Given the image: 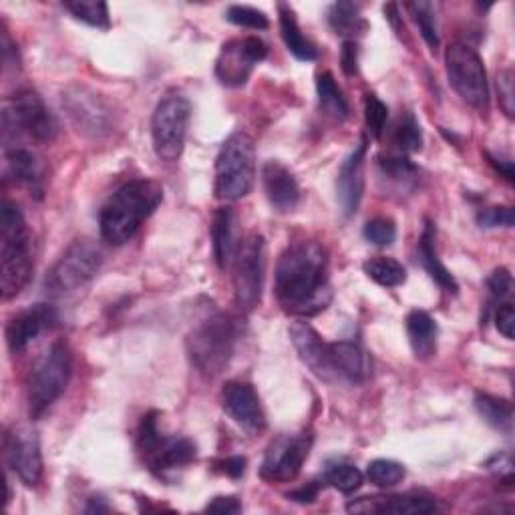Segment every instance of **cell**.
<instances>
[{
  "label": "cell",
  "mask_w": 515,
  "mask_h": 515,
  "mask_svg": "<svg viewBox=\"0 0 515 515\" xmlns=\"http://www.w3.org/2000/svg\"><path fill=\"white\" fill-rule=\"evenodd\" d=\"M405 9L411 13L413 21L417 23L425 43L429 45L431 51L439 49V33H437V19H435V11L433 5L429 3H409L405 5Z\"/></svg>",
  "instance_id": "obj_37"
},
{
  "label": "cell",
  "mask_w": 515,
  "mask_h": 515,
  "mask_svg": "<svg viewBox=\"0 0 515 515\" xmlns=\"http://www.w3.org/2000/svg\"><path fill=\"white\" fill-rule=\"evenodd\" d=\"M73 375V357L65 342H55L33 365L27 377V403L31 419L43 417L65 393Z\"/></svg>",
  "instance_id": "obj_6"
},
{
  "label": "cell",
  "mask_w": 515,
  "mask_h": 515,
  "mask_svg": "<svg viewBox=\"0 0 515 515\" xmlns=\"http://www.w3.org/2000/svg\"><path fill=\"white\" fill-rule=\"evenodd\" d=\"M226 19L236 25V27H244V29H254V31H264L268 29V17L252 7H244V5H232L226 11Z\"/></svg>",
  "instance_id": "obj_40"
},
{
  "label": "cell",
  "mask_w": 515,
  "mask_h": 515,
  "mask_svg": "<svg viewBox=\"0 0 515 515\" xmlns=\"http://www.w3.org/2000/svg\"><path fill=\"white\" fill-rule=\"evenodd\" d=\"M379 165L383 169V174L393 180V182H399V184H405L409 180H415L417 176V167L411 163V159L397 151V153H387V155H381L379 157Z\"/></svg>",
  "instance_id": "obj_38"
},
{
  "label": "cell",
  "mask_w": 515,
  "mask_h": 515,
  "mask_svg": "<svg viewBox=\"0 0 515 515\" xmlns=\"http://www.w3.org/2000/svg\"><path fill=\"white\" fill-rule=\"evenodd\" d=\"M365 274L377 282L383 288H397L401 284H405L407 280V270L401 262H397L395 258H385V256H377L365 262Z\"/></svg>",
  "instance_id": "obj_32"
},
{
  "label": "cell",
  "mask_w": 515,
  "mask_h": 515,
  "mask_svg": "<svg viewBox=\"0 0 515 515\" xmlns=\"http://www.w3.org/2000/svg\"><path fill=\"white\" fill-rule=\"evenodd\" d=\"M63 109L83 135L103 137L113 129V113L109 105L87 87L73 85L63 91Z\"/></svg>",
  "instance_id": "obj_14"
},
{
  "label": "cell",
  "mask_w": 515,
  "mask_h": 515,
  "mask_svg": "<svg viewBox=\"0 0 515 515\" xmlns=\"http://www.w3.org/2000/svg\"><path fill=\"white\" fill-rule=\"evenodd\" d=\"M7 174L35 196H43V167L31 149L17 145L7 149Z\"/></svg>",
  "instance_id": "obj_24"
},
{
  "label": "cell",
  "mask_w": 515,
  "mask_h": 515,
  "mask_svg": "<svg viewBox=\"0 0 515 515\" xmlns=\"http://www.w3.org/2000/svg\"><path fill=\"white\" fill-rule=\"evenodd\" d=\"M419 260L423 264V268L427 270V274L447 292L451 294H457L459 292V284L457 280L453 278V274L445 268V264L439 260V254H437V244H435V226L431 222L425 224V230L421 234V240H419Z\"/></svg>",
  "instance_id": "obj_27"
},
{
  "label": "cell",
  "mask_w": 515,
  "mask_h": 515,
  "mask_svg": "<svg viewBox=\"0 0 515 515\" xmlns=\"http://www.w3.org/2000/svg\"><path fill=\"white\" fill-rule=\"evenodd\" d=\"M63 9L67 13L73 15V19L95 27V29H109L111 21H109V9L105 3H63Z\"/></svg>",
  "instance_id": "obj_36"
},
{
  "label": "cell",
  "mask_w": 515,
  "mask_h": 515,
  "mask_svg": "<svg viewBox=\"0 0 515 515\" xmlns=\"http://www.w3.org/2000/svg\"><path fill=\"white\" fill-rule=\"evenodd\" d=\"M495 326L505 338H509V340L513 338V334H515V308H513V304L505 302V304L499 306V310L495 314Z\"/></svg>",
  "instance_id": "obj_46"
},
{
  "label": "cell",
  "mask_w": 515,
  "mask_h": 515,
  "mask_svg": "<svg viewBox=\"0 0 515 515\" xmlns=\"http://www.w3.org/2000/svg\"><path fill=\"white\" fill-rule=\"evenodd\" d=\"M355 513H393V515H427L439 509L437 501L419 493H397V495H373L351 501L347 505Z\"/></svg>",
  "instance_id": "obj_20"
},
{
  "label": "cell",
  "mask_w": 515,
  "mask_h": 515,
  "mask_svg": "<svg viewBox=\"0 0 515 515\" xmlns=\"http://www.w3.org/2000/svg\"><path fill=\"white\" fill-rule=\"evenodd\" d=\"M322 481L334 489H338L340 493L351 495L357 489H361L365 475L361 473V469L353 463L347 461H336V463H328Z\"/></svg>",
  "instance_id": "obj_33"
},
{
  "label": "cell",
  "mask_w": 515,
  "mask_h": 515,
  "mask_svg": "<svg viewBox=\"0 0 515 515\" xmlns=\"http://www.w3.org/2000/svg\"><path fill=\"white\" fill-rule=\"evenodd\" d=\"M268 57V45L258 37L228 41L216 61V77L224 87H244L258 63Z\"/></svg>",
  "instance_id": "obj_13"
},
{
  "label": "cell",
  "mask_w": 515,
  "mask_h": 515,
  "mask_svg": "<svg viewBox=\"0 0 515 515\" xmlns=\"http://www.w3.org/2000/svg\"><path fill=\"white\" fill-rule=\"evenodd\" d=\"M280 33H282V39L286 43V49L298 61H316L318 59L316 45L302 35L292 9L286 7V5H280Z\"/></svg>",
  "instance_id": "obj_28"
},
{
  "label": "cell",
  "mask_w": 515,
  "mask_h": 515,
  "mask_svg": "<svg viewBox=\"0 0 515 515\" xmlns=\"http://www.w3.org/2000/svg\"><path fill=\"white\" fill-rule=\"evenodd\" d=\"M147 467L155 473V475H165L169 471H178L188 467L196 455L198 449L194 445V441L186 439V437H159L157 443L147 449L145 453H141Z\"/></svg>",
  "instance_id": "obj_21"
},
{
  "label": "cell",
  "mask_w": 515,
  "mask_h": 515,
  "mask_svg": "<svg viewBox=\"0 0 515 515\" xmlns=\"http://www.w3.org/2000/svg\"><path fill=\"white\" fill-rule=\"evenodd\" d=\"M497 91H499V103L507 117H513V73L511 69H503L497 75Z\"/></svg>",
  "instance_id": "obj_44"
},
{
  "label": "cell",
  "mask_w": 515,
  "mask_h": 515,
  "mask_svg": "<svg viewBox=\"0 0 515 515\" xmlns=\"http://www.w3.org/2000/svg\"><path fill=\"white\" fill-rule=\"evenodd\" d=\"M312 447L310 433L280 435L276 437L264 455L260 475L270 483H288L298 477L304 461L308 459Z\"/></svg>",
  "instance_id": "obj_12"
},
{
  "label": "cell",
  "mask_w": 515,
  "mask_h": 515,
  "mask_svg": "<svg viewBox=\"0 0 515 515\" xmlns=\"http://www.w3.org/2000/svg\"><path fill=\"white\" fill-rule=\"evenodd\" d=\"M407 334L411 349L419 361H429L437 353L439 326L425 310H413L407 316Z\"/></svg>",
  "instance_id": "obj_26"
},
{
  "label": "cell",
  "mask_w": 515,
  "mask_h": 515,
  "mask_svg": "<svg viewBox=\"0 0 515 515\" xmlns=\"http://www.w3.org/2000/svg\"><path fill=\"white\" fill-rule=\"evenodd\" d=\"M365 159H367V141H361L359 147L342 161L336 178V198L345 212V216L357 214L363 194H365Z\"/></svg>",
  "instance_id": "obj_19"
},
{
  "label": "cell",
  "mask_w": 515,
  "mask_h": 515,
  "mask_svg": "<svg viewBox=\"0 0 515 515\" xmlns=\"http://www.w3.org/2000/svg\"><path fill=\"white\" fill-rule=\"evenodd\" d=\"M5 141L27 135L35 141L49 143L59 135V121L33 89H21L7 99L3 109Z\"/></svg>",
  "instance_id": "obj_7"
},
{
  "label": "cell",
  "mask_w": 515,
  "mask_h": 515,
  "mask_svg": "<svg viewBox=\"0 0 515 515\" xmlns=\"http://www.w3.org/2000/svg\"><path fill=\"white\" fill-rule=\"evenodd\" d=\"M389 121V109L387 105L373 93L367 95L365 99V123L369 129V135L375 139H381L385 127Z\"/></svg>",
  "instance_id": "obj_39"
},
{
  "label": "cell",
  "mask_w": 515,
  "mask_h": 515,
  "mask_svg": "<svg viewBox=\"0 0 515 515\" xmlns=\"http://www.w3.org/2000/svg\"><path fill=\"white\" fill-rule=\"evenodd\" d=\"M212 246H214V258L216 264L226 270L232 266L238 242H236V214L232 208H220L214 214L212 222Z\"/></svg>",
  "instance_id": "obj_25"
},
{
  "label": "cell",
  "mask_w": 515,
  "mask_h": 515,
  "mask_svg": "<svg viewBox=\"0 0 515 515\" xmlns=\"http://www.w3.org/2000/svg\"><path fill=\"white\" fill-rule=\"evenodd\" d=\"M328 23L336 35L347 37V41H355V37L365 35L367 31L361 7L355 3H334L328 11Z\"/></svg>",
  "instance_id": "obj_29"
},
{
  "label": "cell",
  "mask_w": 515,
  "mask_h": 515,
  "mask_svg": "<svg viewBox=\"0 0 515 515\" xmlns=\"http://www.w3.org/2000/svg\"><path fill=\"white\" fill-rule=\"evenodd\" d=\"M218 465H220V471H222V473H226L228 477L238 479V477H242V475L246 473V465H248V461H246V457L234 455V457H228V459L220 461Z\"/></svg>",
  "instance_id": "obj_48"
},
{
  "label": "cell",
  "mask_w": 515,
  "mask_h": 515,
  "mask_svg": "<svg viewBox=\"0 0 515 515\" xmlns=\"http://www.w3.org/2000/svg\"><path fill=\"white\" fill-rule=\"evenodd\" d=\"M385 15L391 21V25L399 31V7L397 5H385Z\"/></svg>",
  "instance_id": "obj_52"
},
{
  "label": "cell",
  "mask_w": 515,
  "mask_h": 515,
  "mask_svg": "<svg viewBox=\"0 0 515 515\" xmlns=\"http://www.w3.org/2000/svg\"><path fill=\"white\" fill-rule=\"evenodd\" d=\"M103 252L93 240H75L51 268L45 288L51 296H63L85 286L101 268Z\"/></svg>",
  "instance_id": "obj_10"
},
{
  "label": "cell",
  "mask_w": 515,
  "mask_h": 515,
  "mask_svg": "<svg viewBox=\"0 0 515 515\" xmlns=\"http://www.w3.org/2000/svg\"><path fill=\"white\" fill-rule=\"evenodd\" d=\"M224 411L248 433L266 429V415L258 393L244 381H228L222 389Z\"/></svg>",
  "instance_id": "obj_16"
},
{
  "label": "cell",
  "mask_w": 515,
  "mask_h": 515,
  "mask_svg": "<svg viewBox=\"0 0 515 515\" xmlns=\"http://www.w3.org/2000/svg\"><path fill=\"white\" fill-rule=\"evenodd\" d=\"M330 383L363 385L371 375V363L361 345L349 340L328 342Z\"/></svg>",
  "instance_id": "obj_17"
},
{
  "label": "cell",
  "mask_w": 515,
  "mask_h": 515,
  "mask_svg": "<svg viewBox=\"0 0 515 515\" xmlns=\"http://www.w3.org/2000/svg\"><path fill=\"white\" fill-rule=\"evenodd\" d=\"M5 459L11 471L27 485L37 487L43 479V453L37 431L15 427L5 435Z\"/></svg>",
  "instance_id": "obj_15"
},
{
  "label": "cell",
  "mask_w": 515,
  "mask_h": 515,
  "mask_svg": "<svg viewBox=\"0 0 515 515\" xmlns=\"http://www.w3.org/2000/svg\"><path fill=\"white\" fill-rule=\"evenodd\" d=\"M340 65L349 77L359 73V45L357 41H345L340 51Z\"/></svg>",
  "instance_id": "obj_45"
},
{
  "label": "cell",
  "mask_w": 515,
  "mask_h": 515,
  "mask_svg": "<svg viewBox=\"0 0 515 515\" xmlns=\"http://www.w3.org/2000/svg\"><path fill=\"white\" fill-rule=\"evenodd\" d=\"M363 234L371 244L387 248L397 240V226L391 218H373L367 222Z\"/></svg>",
  "instance_id": "obj_41"
},
{
  "label": "cell",
  "mask_w": 515,
  "mask_h": 515,
  "mask_svg": "<svg viewBox=\"0 0 515 515\" xmlns=\"http://www.w3.org/2000/svg\"><path fill=\"white\" fill-rule=\"evenodd\" d=\"M475 409L477 413L483 417V421L487 425H491L493 429L499 431H511L513 425V407L507 399L501 397H493V395H485L479 393L475 397Z\"/></svg>",
  "instance_id": "obj_31"
},
{
  "label": "cell",
  "mask_w": 515,
  "mask_h": 515,
  "mask_svg": "<svg viewBox=\"0 0 515 515\" xmlns=\"http://www.w3.org/2000/svg\"><path fill=\"white\" fill-rule=\"evenodd\" d=\"M292 345L300 357V361L320 379L330 383L328 371V342L320 338V334L304 320L294 322L288 328Z\"/></svg>",
  "instance_id": "obj_22"
},
{
  "label": "cell",
  "mask_w": 515,
  "mask_h": 515,
  "mask_svg": "<svg viewBox=\"0 0 515 515\" xmlns=\"http://www.w3.org/2000/svg\"><path fill=\"white\" fill-rule=\"evenodd\" d=\"M161 200L163 190L153 180H131L123 184L101 208V238L113 246L129 242L141 224L157 210Z\"/></svg>",
  "instance_id": "obj_2"
},
{
  "label": "cell",
  "mask_w": 515,
  "mask_h": 515,
  "mask_svg": "<svg viewBox=\"0 0 515 515\" xmlns=\"http://www.w3.org/2000/svg\"><path fill=\"white\" fill-rule=\"evenodd\" d=\"M262 184H264L266 198L276 212L288 214L296 210L300 202V186L286 165H282L280 161L264 163Z\"/></svg>",
  "instance_id": "obj_23"
},
{
  "label": "cell",
  "mask_w": 515,
  "mask_h": 515,
  "mask_svg": "<svg viewBox=\"0 0 515 515\" xmlns=\"http://www.w3.org/2000/svg\"><path fill=\"white\" fill-rule=\"evenodd\" d=\"M316 93H318V101L322 111L332 117L334 121H345L351 113L349 103L342 95L340 87L336 85L334 77L330 73H320L316 79Z\"/></svg>",
  "instance_id": "obj_30"
},
{
  "label": "cell",
  "mask_w": 515,
  "mask_h": 515,
  "mask_svg": "<svg viewBox=\"0 0 515 515\" xmlns=\"http://www.w3.org/2000/svg\"><path fill=\"white\" fill-rule=\"evenodd\" d=\"M206 511H214V513H240L242 511V503L232 497V495H222V497H214L208 505Z\"/></svg>",
  "instance_id": "obj_47"
},
{
  "label": "cell",
  "mask_w": 515,
  "mask_h": 515,
  "mask_svg": "<svg viewBox=\"0 0 515 515\" xmlns=\"http://www.w3.org/2000/svg\"><path fill=\"white\" fill-rule=\"evenodd\" d=\"M85 511L87 513H101V511H109V505L107 503H103V499L101 497H91L89 499V505L85 507Z\"/></svg>",
  "instance_id": "obj_51"
},
{
  "label": "cell",
  "mask_w": 515,
  "mask_h": 515,
  "mask_svg": "<svg viewBox=\"0 0 515 515\" xmlns=\"http://www.w3.org/2000/svg\"><path fill=\"white\" fill-rule=\"evenodd\" d=\"M57 322L59 314L51 304H35L17 314L7 324V345L11 353H25L33 340H37L45 330H51Z\"/></svg>",
  "instance_id": "obj_18"
},
{
  "label": "cell",
  "mask_w": 515,
  "mask_h": 515,
  "mask_svg": "<svg viewBox=\"0 0 515 515\" xmlns=\"http://www.w3.org/2000/svg\"><path fill=\"white\" fill-rule=\"evenodd\" d=\"M266 276V242L260 234L248 236L234 258V294L244 312L258 308Z\"/></svg>",
  "instance_id": "obj_11"
},
{
  "label": "cell",
  "mask_w": 515,
  "mask_h": 515,
  "mask_svg": "<svg viewBox=\"0 0 515 515\" xmlns=\"http://www.w3.org/2000/svg\"><path fill=\"white\" fill-rule=\"evenodd\" d=\"M240 336L242 322L234 314L218 312L202 320L188 338V355L194 369L206 379L218 377L232 361Z\"/></svg>",
  "instance_id": "obj_4"
},
{
  "label": "cell",
  "mask_w": 515,
  "mask_h": 515,
  "mask_svg": "<svg viewBox=\"0 0 515 515\" xmlns=\"http://www.w3.org/2000/svg\"><path fill=\"white\" fill-rule=\"evenodd\" d=\"M318 491H320V485L316 481L304 485V487H298L294 491H290L286 497L290 501H296V503H314L316 497H318Z\"/></svg>",
  "instance_id": "obj_49"
},
{
  "label": "cell",
  "mask_w": 515,
  "mask_h": 515,
  "mask_svg": "<svg viewBox=\"0 0 515 515\" xmlns=\"http://www.w3.org/2000/svg\"><path fill=\"white\" fill-rule=\"evenodd\" d=\"M393 141L399 147V151L405 153V155L421 151V147H423V131H421V125H419L417 117L411 111H407V113H403L399 117L395 133H393Z\"/></svg>",
  "instance_id": "obj_34"
},
{
  "label": "cell",
  "mask_w": 515,
  "mask_h": 515,
  "mask_svg": "<svg viewBox=\"0 0 515 515\" xmlns=\"http://www.w3.org/2000/svg\"><path fill=\"white\" fill-rule=\"evenodd\" d=\"M276 298L282 310L296 318H310L328 308V254L320 244L304 240L282 252L276 266Z\"/></svg>",
  "instance_id": "obj_1"
},
{
  "label": "cell",
  "mask_w": 515,
  "mask_h": 515,
  "mask_svg": "<svg viewBox=\"0 0 515 515\" xmlns=\"http://www.w3.org/2000/svg\"><path fill=\"white\" fill-rule=\"evenodd\" d=\"M405 475H407L405 465L399 461H393V459H375L367 467L369 481L383 489L399 485L405 479Z\"/></svg>",
  "instance_id": "obj_35"
},
{
  "label": "cell",
  "mask_w": 515,
  "mask_h": 515,
  "mask_svg": "<svg viewBox=\"0 0 515 515\" xmlns=\"http://www.w3.org/2000/svg\"><path fill=\"white\" fill-rule=\"evenodd\" d=\"M487 159H489V163L499 171V174L511 184L513 182V161H509V159H495V157H491L489 153H487Z\"/></svg>",
  "instance_id": "obj_50"
},
{
  "label": "cell",
  "mask_w": 515,
  "mask_h": 515,
  "mask_svg": "<svg viewBox=\"0 0 515 515\" xmlns=\"http://www.w3.org/2000/svg\"><path fill=\"white\" fill-rule=\"evenodd\" d=\"M513 220V208L509 206H495L477 214V224L481 228H513Z\"/></svg>",
  "instance_id": "obj_42"
},
{
  "label": "cell",
  "mask_w": 515,
  "mask_h": 515,
  "mask_svg": "<svg viewBox=\"0 0 515 515\" xmlns=\"http://www.w3.org/2000/svg\"><path fill=\"white\" fill-rule=\"evenodd\" d=\"M256 182V147L248 133H232L216 157L214 194L222 202L246 198Z\"/></svg>",
  "instance_id": "obj_5"
},
{
  "label": "cell",
  "mask_w": 515,
  "mask_h": 515,
  "mask_svg": "<svg viewBox=\"0 0 515 515\" xmlns=\"http://www.w3.org/2000/svg\"><path fill=\"white\" fill-rule=\"evenodd\" d=\"M487 288L493 300H505L511 296L513 290V278L507 268H495L491 276L487 278Z\"/></svg>",
  "instance_id": "obj_43"
},
{
  "label": "cell",
  "mask_w": 515,
  "mask_h": 515,
  "mask_svg": "<svg viewBox=\"0 0 515 515\" xmlns=\"http://www.w3.org/2000/svg\"><path fill=\"white\" fill-rule=\"evenodd\" d=\"M445 65L449 83L457 95L473 109L487 111L489 83L479 53L465 43H453L445 53Z\"/></svg>",
  "instance_id": "obj_9"
},
{
  "label": "cell",
  "mask_w": 515,
  "mask_h": 515,
  "mask_svg": "<svg viewBox=\"0 0 515 515\" xmlns=\"http://www.w3.org/2000/svg\"><path fill=\"white\" fill-rule=\"evenodd\" d=\"M0 264V290L5 300H11L29 284L35 260L27 220L21 208L9 200L3 202L0 210Z\"/></svg>",
  "instance_id": "obj_3"
},
{
  "label": "cell",
  "mask_w": 515,
  "mask_h": 515,
  "mask_svg": "<svg viewBox=\"0 0 515 515\" xmlns=\"http://www.w3.org/2000/svg\"><path fill=\"white\" fill-rule=\"evenodd\" d=\"M190 115L192 105L182 93H169L157 103L151 119V137L155 155L161 161L174 163L182 157Z\"/></svg>",
  "instance_id": "obj_8"
}]
</instances>
